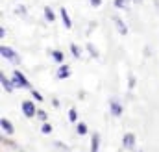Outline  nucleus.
I'll use <instances>...</instances> for the list:
<instances>
[{"instance_id": "15", "label": "nucleus", "mask_w": 159, "mask_h": 152, "mask_svg": "<svg viewBox=\"0 0 159 152\" xmlns=\"http://www.w3.org/2000/svg\"><path fill=\"white\" fill-rule=\"evenodd\" d=\"M128 4H129V0H115V7H119V9H126Z\"/></svg>"}, {"instance_id": "3", "label": "nucleus", "mask_w": 159, "mask_h": 152, "mask_svg": "<svg viewBox=\"0 0 159 152\" xmlns=\"http://www.w3.org/2000/svg\"><path fill=\"white\" fill-rule=\"evenodd\" d=\"M20 108H22V113L26 115V117H34V115L37 113V110H35V104H34L32 100H22Z\"/></svg>"}, {"instance_id": "1", "label": "nucleus", "mask_w": 159, "mask_h": 152, "mask_svg": "<svg viewBox=\"0 0 159 152\" xmlns=\"http://www.w3.org/2000/svg\"><path fill=\"white\" fill-rule=\"evenodd\" d=\"M0 54H2V58L4 59H9V61H13V63H19L20 59H19V56L15 54V50L13 48H9V46H0Z\"/></svg>"}, {"instance_id": "19", "label": "nucleus", "mask_w": 159, "mask_h": 152, "mask_svg": "<svg viewBox=\"0 0 159 152\" xmlns=\"http://www.w3.org/2000/svg\"><path fill=\"white\" fill-rule=\"evenodd\" d=\"M41 132H43V134H52V124L44 122V124L41 126Z\"/></svg>"}, {"instance_id": "17", "label": "nucleus", "mask_w": 159, "mask_h": 152, "mask_svg": "<svg viewBox=\"0 0 159 152\" xmlns=\"http://www.w3.org/2000/svg\"><path fill=\"white\" fill-rule=\"evenodd\" d=\"M70 52H72V56H74V58H80V56H81L80 46L76 45V43H72V45H70Z\"/></svg>"}, {"instance_id": "12", "label": "nucleus", "mask_w": 159, "mask_h": 152, "mask_svg": "<svg viewBox=\"0 0 159 152\" xmlns=\"http://www.w3.org/2000/svg\"><path fill=\"white\" fill-rule=\"evenodd\" d=\"M0 124H2V130H4V132H7V134H13V124H11L7 119H2V121H0Z\"/></svg>"}, {"instance_id": "10", "label": "nucleus", "mask_w": 159, "mask_h": 152, "mask_svg": "<svg viewBox=\"0 0 159 152\" xmlns=\"http://www.w3.org/2000/svg\"><path fill=\"white\" fill-rule=\"evenodd\" d=\"M57 80H65V78H69L70 76V69L67 67V65H61L59 69H57Z\"/></svg>"}, {"instance_id": "7", "label": "nucleus", "mask_w": 159, "mask_h": 152, "mask_svg": "<svg viewBox=\"0 0 159 152\" xmlns=\"http://www.w3.org/2000/svg\"><path fill=\"white\" fill-rule=\"evenodd\" d=\"M113 21H115V26H117V30H119V34L120 36H126L128 34V28H126V24H124V21L120 19V17H113Z\"/></svg>"}, {"instance_id": "24", "label": "nucleus", "mask_w": 159, "mask_h": 152, "mask_svg": "<svg viewBox=\"0 0 159 152\" xmlns=\"http://www.w3.org/2000/svg\"><path fill=\"white\" fill-rule=\"evenodd\" d=\"M0 37H6V28H0Z\"/></svg>"}, {"instance_id": "21", "label": "nucleus", "mask_w": 159, "mask_h": 152, "mask_svg": "<svg viewBox=\"0 0 159 152\" xmlns=\"http://www.w3.org/2000/svg\"><path fill=\"white\" fill-rule=\"evenodd\" d=\"M32 97H34V98H37V100H39V102H41V100H43V95H41L39 91H35V89H34V91H32Z\"/></svg>"}, {"instance_id": "20", "label": "nucleus", "mask_w": 159, "mask_h": 152, "mask_svg": "<svg viewBox=\"0 0 159 152\" xmlns=\"http://www.w3.org/2000/svg\"><path fill=\"white\" fill-rule=\"evenodd\" d=\"M135 82H137V80H135V76L129 74V82H128V87H129V89H133V87H135Z\"/></svg>"}, {"instance_id": "2", "label": "nucleus", "mask_w": 159, "mask_h": 152, "mask_svg": "<svg viewBox=\"0 0 159 152\" xmlns=\"http://www.w3.org/2000/svg\"><path fill=\"white\" fill-rule=\"evenodd\" d=\"M13 82H15L17 87H26V89H30V82H28V78L22 74L20 71H15V73H13Z\"/></svg>"}, {"instance_id": "16", "label": "nucleus", "mask_w": 159, "mask_h": 152, "mask_svg": "<svg viewBox=\"0 0 159 152\" xmlns=\"http://www.w3.org/2000/svg\"><path fill=\"white\" fill-rule=\"evenodd\" d=\"M87 50H89V54H91L93 58H98V50L94 48V45H93V43H87Z\"/></svg>"}, {"instance_id": "14", "label": "nucleus", "mask_w": 159, "mask_h": 152, "mask_svg": "<svg viewBox=\"0 0 159 152\" xmlns=\"http://www.w3.org/2000/svg\"><path fill=\"white\" fill-rule=\"evenodd\" d=\"M76 132H78L80 135H85L87 134V124L85 122H80L78 126H76Z\"/></svg>"}, {"instance_id": "5", "label": "nucleus", "mask_w": 159, "mask_h": 152, "mask_svg": "<svg viewBox=\"0 0 159 152\" xmlns=\"http://www.w3.org/2000/svg\"><path fill=\"white\" fill-rule=\"evenodd\" d=\"M59 15H61V21H63L65 28H67V30H70V28H72V21H70V17H69L67 9H65V7H59Z\"/></svg>"}, {"instance_id": "9", "label": "nucleus", "mask_w": 159, "mask_h": 152, "mask_svg": "<svg viewBox=\"0 0 159 152\" xmlns=\"http://www.w3.org/2000/svg\"><path fill=\"white\" fill-rule=\"evenodd\" d=\"M98 149H100V135L98 132H94L91 135V152H98Z\"/></svg>"}, {"instance_id": "18", "label": "nucleus", "mask_w": 159, "mask_h": 152, "mask_svg": "<svg viewBox=\"0 0 159 152\" xmlns=\"http://www.w3.org/2000/svg\"><path fill=\"white\" fill-rule=\"evenodd\" d=\"M76 119H78V112L72 108V110H69V121L70 122H76Z\"/></svg>"}, {"instance_id": "11", "label": "nucleus", "mask_w": 159, "mask_h": 152, "mask_svg": "<svg viewBox=\"0 0 159 152\" xmlns=\"http://www.w3.org/2000/svg\"><path fill=\"white\" fill-rule=\"evenodd\" d=\"M44 19H46V22H54L56 21V15H54L52 7H48V6H44Z\"/></svg>"}, {"instance_id": "8", "label": "nucleus", "mask_w": 159, "mask_h": 152, "mask_svg": "<svg viewBox=\"0 0 159 152\" xmlns=\"http://www.w3.org/2000/svg\"><path fill=\"white\" fill-rule=\"evenodd\" d=\"M109 110H111V113L115 115V117H120L122 112H124V110H122V106H120L117 100H109Z\"/></svg>"}, {"instance_id": "22", "label": "nucleus", "mask_w": 159, "mask_h": 152, "mask_svg": "<svg viewBox=\"0 0 159 152\" xmlns=\"http://www.w3.org/2000/svg\"><path fill=\"white\" fill-rule=\"evenodd\" d=\"M89 2H91L93 7H100V6H102V0H89Z\"/></svg>"}, {"instance_id": "23", "label": "nucleus", "mask_w": 159, "mask_h": 152, "mask_svg": "<svg viewBox=\"0 0 159 152\" xmlns=\"http://www.w3.org/2000/svg\"><path fill=\"white\" fill-rule=\"evenodd\" d=\"M37 117H39L41 121H46V112H43V110H39V112H37Z\"/></svg>"}, {"instance_id": "13", "label": "nucleus", "mask_w": 159, "mask_h": 152, "mask_svg": "<svg viewBox=\"0 0 159 152\" xmlns=\"http://www.w3.org/2000/svg\"><path fill=\"white\" fill-rule=\"evenodd\" d=\"M63 58H65V56H63V52H61V50H52V59H54L56 63H61V61H63Z\"/></svg>"}, {"instance_id": "4", "label": "nucleus", "mask_w": 159, "mask_h": 152, "mask_svg": "<svg viewBox=\"0 0 159 152\" xmlns=\"http://www.w3.org/2000/svg\"><path fill=\"white\" fill-rule=\"evenodd\" d=\"M122 145H124V149H133L135 147V134H131V132H128V134H124V137H122Z\"/></svg>"}, {"instance_id": "6", "label": "nucleus", "mask_w": 159, "mask_h": 152, "mask_svg": "<svg viewBox=\"0 0 159 152\" xmlns=\"http://www.w3.org/2000/svg\"><path fill=\"white\" fill-rule=\"evenodd\" d=\"M0 80H2V87H4V89H6L7 93H11V91H13V89L17 87V85H15V82L7 80V78H6V74H0Z\"/></svg>"}]
</instances>
